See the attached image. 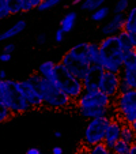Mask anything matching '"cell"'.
<instances>
[{"instance_id":"cell-41","label":"cell","mask_w":136,"mask_h":154,"mask_svg":"<svg viewBox=\"0 0 136 154\" xmlns=\"http://www.w3.org/2000/svg\"><path fill=\"white\" fill-rule=\"evenodd\" d=\"M82 2H83V0H72V2H71V4H72V6H80L82 4Z\"/></svg>"},{"instance_id":"cell-15","label":"cell","mask_w":136,"mask_h":154,"mask_svg":"<svg viewBox=\"0 0 136 154\" xmlns=\"http://www.w3.org/2000/svg\"><path fill=\"white\" fill-rule=\"evenodd\" d=\"M82 117L87 120L97 119V117H105L109 116L113 119V115H116V109L114 106L112 108H84V109H78Z\"/></svg>"},{"instance_id":"cell-40","label":"cell","mask_w":136,"mask_h":154,"mask_svg":"<svg viewBox=\"0 0 136 154\" xmlns=\"http://www.w3.org/2000/svg\"><path fill=\"white\" fill-rule=\"evenodd\" d=\"M129 34H131V37H132L133 45H135V48H136V30H135V32H132V33H129Z\"/></svg>"},{"instance_id":"cell-43","label":"cell","mask_w":136,"mask_h":154,"mask_svg":"<svg viewBox=\"0 0 136 154\" xmlns=\"http://www.w3.org/2000/svg\"><path fill=\"white\" fill-rule=\"evenodd\" d=\"M63 134H61V131H55V138H61Z\"/></svg>"},{"instance_id":"cell-8","label":"cell","mask_w":136,"mask_h":154,"mask_svg":"<svg viewBox=\"0 0 136 154\" xmlns=\"http://www.w3.org/2000/svg\"><path fill=\"white\" fill-rule=\"evenodd\" d=\"M78 109L84 108H112L113 98L102 93L101 90H84L82 96L75 101Z\"/></svg>"},{"instance_id":"cell-10","label":"cell","mask_w":136,"mask_h":154,"mask_svg":"<svg viewBox=\"0 0 136 154\" xmlns=\"http://www.w3.org/2000/svg\"><path fill=\"white\" fill-rule=\"evenodd\" d=\"M120 82H121L120 74L105 71L101 82H99V90L114 100L120 93Z\"/></svg>"},{"instance_id":"cell-24","label":"cell","mask_w":136,"mask_h":154,"mask_svg":"<svg viewBox=\"0 0 136 154\" xmlns=\"http://www.w3.org/2000/svg\"><path fill=\"white\" fill-rule=\"evenodd\" d=\"M109 11L110 8L107 6H102L101 8H98L97 11L91 12V20L93 22H95V23H99V22H102V20H105L107 18V15H109Z\"/></svg>"},{"instance_id":"cell-4","label":"cell","mask_w":136,"mask_h":154,"mask_svg":"<svg viewBox=\"0 0 136 154\" xmlns=\"http://www.w3.org/2000/svg\"><path fill=\"white\" fill-rule=\"evenodd\" d=\"M0 89H2V101L10 108L14 115H20L30 111L29 102L22 90V85L19 81L14 79H0Z\"/></svg>"},{"instance_id":"cell-18","label":"cell","mask_w":136,"mask_h":154,"mask_svg":"<svg viewBox=\"0 0 136 154\" xmlns=\"http://www.w3.org/2000/svg\"><path fill=\"white\" fill-rule=\"evenodd\" d=\"M56 64L55 61L52 60H47V61H42V63L38 66L37 68V72L40 75H42L44 78L49 79V81H55V68H56Z\"/></svg>"},{"instance_id":"cell-11","label":"cell","mask_w":136,"mask_h":154,"mask_svg":"<svg viewBox=\"0 0 136 154\" xmlns=\"http://www.w3.org/2000/svg\"><path fill=\"white\" fill-rule=\"evenodd\" d=\"M20 85H22L23 94H25V97H26V100H27V102H29V105H30L32 109H41L42 106H45L40 90H38L37 87H35L29 79L20 81Z\"/></svg>"},{"instance_id":"cell-31","label":"cell","mask_w":136,"mask_h":154,"mask_svg":"<svg viewBox=\"0 0 136 154\" xmlns=\"http://www.w3.org/2000/svg\"><path fill=\"white\" fill-rule=\"evenodd\" d=\"M10 10H8V6H7L6 0H0V20L6 19V18L10 17Z\"/></svg>"},{"instance_id":"cell-16","label":"cell","mask_w":136,"mask_h":154,"mask_svg":"<svg viewBox=\"0 0 136 154\" xmlns=\"http://www.w3.org/2000/svg\"><path fill=\"white\" fill-rule=\"evenodd\" d=\"M6 3L8 6L11 15H17L20 12H29L34 10L32 0H6Z\"/></svg>"},{"instance_id":"cell-36","label":"cell","mask_w":136,"mask_h":154,"mask_svg":"<svg viewBox=\"0 0 136 154\" xmlns=\"http://www.w3.org/2000/svg\"><path fill=\"white\" fill-rule=\"evenodd\" d=\"M128 90H131V87L128 86L125 82H120V93H125V91H128Z\"/></svg>"},{"instance_id":"cell-39","label":"cell","mask_w":136,"mask_h":154,"mask_svg":"<svg viewBox=\"0 0 136 154\" xmlns=\"http://www.w3.org/2000/svg\"><path fill=\"white\" fill-rule=\"evenodd\" d=\"M0 79L3 81V79H7V72L4 70H0Z\"/></svg>"},{"instance_id":"cell-35","label":"cell","mask_w":136,"mask_h":154,"mask_svg":"<svg viewBox=\"0 0 136 154\" xmlns=\"http://www.w3.org/2000/svg\"><path fill=\"white\" fill-rule=\"evenodd\" d=\"M11 57H12L11 53H6V52H3L2 55H0V61H3V63H8V61L11 60Z\"/></svg>"},{"instance_id":"cell-34","label":"cell","mask_w":136,"mask_h":154,"mask_svg":"<svg viewBox=\"0 0 136 154\" xmlns=\"http://www.w3.org/2000/svg\"><path fill=\"white\" fill-rule=\"evenodd\" d=\"M37 44L38 45H44V44L47 42V34H44V33H40V34L37 35Z\"/></svg>"},{"instance_id":"cell-30","label":"cell","mask_w":136,"mask_h":154,"mask_svg":"<svg viewBox=\"0 0 136 154\" xmlns=\"http://www.w3.org/2000/svg\"><path fill=\"white\" fill-rule=\"evenodd\" d=\"M61 2H63V0H42V2H41V4L37 7V10H38V11H41V12L48 11V10H50V8H53V7L59 6Z\"/></svg>"},{"instance_id":"cell-42","label":"cell","mask_w":136,"mask_h":154,"mask_svg":"<svg viewBox=\"0 0 136 154\" xmlns=\"http://www.w3.org/2000/svg\"><path fill=\"white\" fill-rule=\"evenodd\" d=\"M129 154H136V143H135V145H132V146H131Z\"/></svg>"},{"instance_id":"cell-6","label":"cell","mask_w":136,"mask_h":154,"mask_svg":"<svg viewBox=\"0 0 136 154\" xmlns=\"http://www.w3.org/2000/svg\"><path fill=\"white\" fill-rule=\"evenodd\" d=\"M113 106L116 109V115L124 124H132L136 120V89L119 93L113 100Z\"/></svg>"},{"instance_id":"cell-21","label":"cell","mask_w":136,"mask_h":154,"mask_svg":"<svg viewBox=\"0 0 136 154\" xmlns=\"http://www.w3.org/2000/svg\"><path fill=\"white\" fill-rule=\"evenodd\" d=\"M124 30L128 33H132L136 30V6L132 7L131 10H128V12L125 14Z\"/></svg>"},{"instance_id":"cell-7","label":"cell","mask_w":136,"mask_h":154,"mask_svg":"<svg viewBox=\"0 0 136 154\" xmlns=\"http://www.w3.org/2000/svg\"><path fill=\"white\" fill-rule=\"evenodd\" d=\"M112 117L105 116V117H97V119L89 120L86 128L83 132V140L86 146H94L102 143L106 135V130L110 124Z\"/></svg>"},{"instance_id":"cell-2","label":"cell","mask_w":136,"mask_h":154,"mask_svg":"<svg viewBox=\"0 0 136 154\" xmlns=\"http://www.w3.org/2000/svg\"><path fill=\"white\" fill-rule=\"evenodd\" d=\"M125 55L117 40V35L104 37L99 42V63L105 71L120 74L124 67Z\"/></svg>"},{"instance_id":"cell-32","label":"cell","mask_w":136,"mask_h":154,"mask_svg":"<svg viewBox=\"0 0 136 154\" xmlns=\"http://www.w3.org/2000/svg\"><path fill=\"white\" fill-rule=\"evenodd\" d=\"M64 37H65V33H64L61 29H57L56 30V33H55V42H57V44L63 42Z\"/></svg>"},{"instance_id":"cell-37","label":"cell","mask_w":136,"mask_h":154,"mask_svg":"<svg viewBox=\"0 0 136 154\" xmlns=\"http://www.w3.org/2000/svg\"><path fill=\"white\" fill-rule=\"evenodd\" d=\"M26 154H42L38 147H29L26 150Z\"/></svg>"},{"instance_id":"cell-13","label":"cell","mask_w":136,"mask_h":154,"mask_svg":"<svg viewBox=\"0 0 136 154\" xmlns=\"http://www.w3.org/2000/svg\"><path fill=\"white\" fill-rule=\"evenodd\" d=\"M125 25V14H113V17L107 20L106 23L102 25L101 33L104 37L117 35L120 32L124 30Z\"/></svg>"},{"instance_id":"cell-33","label":"cell","mask_w":136,"mask_h":154,"mask_svg":"<svg viewBox=\"0 0 136 154\" xmlns=\"http://www.w3.org/2000/svg\"><path fill=\"white\" fill-rule=\"evenodd\" d=\"M14 51H15V44H12V42H8V44H6L3 47V52H6V53H14Z\"/></svg>"},{"instance_id":"cell-38","label":"cell","mask_w":136,"mask_h":154,"mask_svg":"<svg viewBox=\"0 0 136 154\" xmlns=\"http://www.w3.org/2000/svg\"><path fill=\"white\" fill-rule=\"evenodd\" d=\"M63 147H60V146H55V147L52 149V154H63Z\"/></svg>"},{"instance_id":"cell-3","label":"cell","mask_w":136,"mask_h":154,"mask_svg":"<svg viewBox=\"0 0 136 154\" xmlns=\"http://www.w3.org/2000/svg\"><path fill=\"white\" fill-rule=\"evenodd\" d=\"M60 63L74 76L83 79L91 66L89 56V42H79L70 48L68 52H65V55L61 57Z\"/></svg>"},{"instance_id":"cell-1","label":"cell","mask_w":136,"mask_h":154,"mask_svg":"<svg viewBox=\"0 0 136 154\" xmlns=\"http://www.w3.org/2000/svg\"><path fill=\"white\" fill-rule=\"evenodd\" d=\"M30 82L40 90L44 100V105L50 109H65L72 105V100L67 96L55 82L44 78L38 72H34L27 76Z\"/></svg>"},{"instance_id":"cell-14","label":"cell","mask_w":136,"mask_h":154,"mask_svg":"<svg viewBox=\"0 0 136 154\" xmlns=\"http://www.w3.org/2000/svg\"><path fill=\"white\" fill-rule=\"evenodd\" d=\"M122 125L124 123L119 119V117H113L110 120V124L106 130V135H105L104 143L107 146L109 149H113V146L116 145L117 140L121 139V131H122Z\"/></svg>"},{"instance_id":"cell-27","label":"cell","mask_w":136,"mask_h":154,"mask_svg":"<svg viewBox=\"0 0 136 154\" xmlns=\"http://www.w3.org/2000/svg\"><path fill=\"white\" fill-rule=\"evenodd\" d=\"M89 56H90L91 64L99 63V44L89 42Z\"/></svg>"},{"instance_id":"cell-25","label":"cell","mask_w":136,"mask_h":154,"mask_svg":"<svg viewBox=\"0 0 136 154\" xmlns=\"http://www.w3.org/2000/svg\"><path fill=\"white\" fill-rule=\"evenodd\" d=\"M131 146L128 142H125L124 139H120L116 142V145L113 146L112 151L113 154H129V150H131Z\"/></svg>"},{"instance_id":"cell-45","label":"cell","mask_w":136,"mask_h":154,"mask_svg":"<svg viewBox=\"0 0 136 154\" xmlns=\"http://www.w3.org/2000/svg\"><path fill=\"white\" fill-rule=\"evenodd\" d=\"M0 101H2V89H0ZM3 102V101H2Z\"/></svg>"},{"instance_id":"cell-5","label":"cell","mask_w":136,"mask_h":154,"mask_svg":"<svg viewBox=\"0 0 136 154\" xmlns=\"http://www.w3.org/2000/svg\"><path fill=\"white\" fill-rule=\"evenodd\" d=\"M55 82L61 90L70 97L74 102L82 96V93L84 91V87H83V82L82 79L76 78L74 76L70 71L67 70L61 63L56 64V68H55Z\"/></svg>"},{"instance_id":"cell-44","label":"cell","mask_w":136,"mask_h":154,"mask_svg":"<svg viewBox=\"0 0 136 154\" xmlns=\"http://www.w3.org/2000/svg\"><path fill=\"white\" fill-rule=\"evenodd\" d=\"M131 127H132V130L135 131V134H136V120H135V122L132 123V124H131Z\"/></svg>"},{"instance_id":"cell-46","label":"cell","mask_w":136,"mask_h":154,"mask_svg":"<svg viewBox=\"0 0 136 154\" xmlns=\"http://www.w3.org/2000/svg\"><path fill=\"white\" fill-rule=\"evenodd\" d=\"M80 154H87V153H80Z\"/></svg>"},{"instance_id":"cell-23","label":"cell","mask_w":136,"mask_h":154,"mask_svg":"<svg viewBox=\"0 0 136 154\" xmlns=\"http://www.w3.org/2000/svg\"><path fill=\"white\" fill-rule=\"evenodd\" d=\"M121 139H124L125 142H128L129 145H135L136 143V134L132 130L131 124H124L121 131Z\"/></svg>"},{"instance_id":"cell-20","label":"cell","mask_w":136,"mask_h":154,"mask_svg":"<svg viewBox=\"0 0 136 154\" xmlns=\"http://www.w3.org/2000/svg\"><path fill=\"white\" fill-rule=\"evenodd\" d=\"M117 40H119V44H120V47H121V49L124 51V53L136 49L135 45H133L131 34L128 32H125V30H122V32H120L119 34H117Z\"/></svg>"},{"instance_id":"cell-29","label":"cell","mask_w":136,"mask_h":154,"mask_svg":"<svg viewBox=\"0 0 136 154\" xmlns=\"http://www.w3.org/2000/svg\"><path fill=\"white\" fill-rule=\"evenodd\" d=\"M129 10V0H117L113 6L114 14H125Z\"/></svg>"},{"instance_id":"cell-17","label":"cell","mask_w":136,"mask_h":154,"mask_svg":"<svg viewBox=\"0 0 136 154\" xmlns=\"http://www.w3.org/2000/svg\"><path fill=\"white\" fill-rule=\"evenodd\" d=\"M26 26H27V22L25 19L17 20L11 27H8L7 30H4L3 33H0V41H8V40H11V38L19 35L20 33L25 32Z\"/></svg>"},{"instance_id":"cell-22","label":"cell","mask_w":136,"mask_h":154,"mask_svg":"<svg viewBox=\"0 0 136 154\" xmlns=\"http://www.w3.org/2000/svg\"><path fill=\"white\" fill-rule=\"evenodd\" d=\"M106 0H83L80 4V10L84 12H94L102 6H105Z\"/></svg>"},{"instance_id":"cell-47","label":"cell","mask_w":136,"mask_h":154,"mask_svg":"<svg viewBox=\"0 0 136 154\" xmlns=\"http://www.w3.org/2000/svg\"><path fill=\"white\" fill-rule=\"evenodd\" d=\"M42 154H44V153H42Z\"/></svg>"},{"instance_id":"cell-19","label":"cell","mask_w":136,"mask_h":154,"mask_svg":"<svg viewBox=\"0 0 136 154\" xmlns=\"http://www.w3.org/2000/svg\"><path fill=\"white\" fill-rule=\"evenodd\" d=\"M76 19H78V12L76 11H68L65 15L63 17V19L60 20V29L64 33H70L71 30L75 27Z\"/></svg>"},{"instance_id":"cell-28","label":"cell","mask_w":136,"mask_h":154,"mask_svg":"<svg viewBox=\"0 0 136 154\" xmlns=\"http://www.w3.org/2000/svg\"><path fill=\"white\" fill-rule=\"evenodd\" d=\"M12 116H14V113H12L11 109L0 101V124H3V123L11 120Z\"/></svg>"},{"instance_id":"cell-12","label":"cell","mask_w":136,"mask_h":154,"mask_svg":"<svg viewBox=\"0 0 136 154\" xmlns=\"http://www.w3.org/2000/svg\"><path fill=\"white\" fill-rule=\"evenodd\" d=\"M104 72L105 70L101 64H91L89 71L84 75V78L82 79L84 90H98L99 82H101Z\"/></svg>"},{"instance_id":"cell-9","label":"cell","mask_w":136,"mask_h":154,"mask_svg":"<svg viewBox=\"0 0 136 154\" xmlns=\"http://www.w3.org/2000/svg\"><path fill=\"white\" fill-rule=\"evenodd\" d=\"M124 55L125 61L120 76H121V81L125 82L131 89H136V49L124 53Z\"/></svg>"},{"instance_id":"cell-26","label":"cell","mask_w":136,"mask_h":154,"mask_svg":"<svg viewBox=\"0 0 136 154\" xmlns=\"http://www.w3.org/2000/svg\"><path fill=\"white\" fill-rule=\"evenodd\" d=\"M87 154H113L112 149H109L104 142L98 143V145L90 146L87 149Z\"/></svg>"}]
</instances>
